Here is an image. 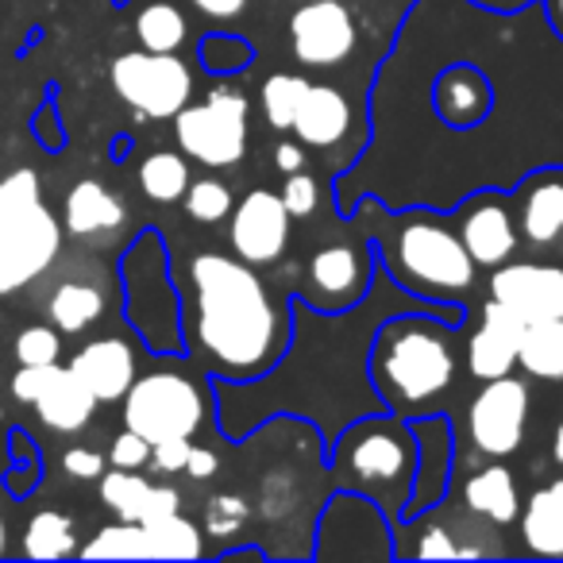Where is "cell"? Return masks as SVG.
Returning a JSON list of instances; mask_svg holds the SVG:
<instances>
[{
	"label": "cell",
	"instance_id": "1",
	"mask_svg": "<svg viewBox=\"0 0 563 563\" xmlns=\"http://www.w3.org/2000/svg\"><path fill=\"white\" fill-rule=\"evenodd\" d=\"M189 286L197 344L232 383L258 375L286 352L290 324L251 263L197 255L189 263Z\"/></svg>",
	"mask_w": 563,
	"mask_h": 563
},
{
	"label": "cell",
	"instance_id": "2",
	"mask_svg": "<svg viewBox=\"0 0 563 563\" xmlns=\"http://www.w3.org/2000/svg\"><path fill=\"white\" fill-rule=\"evenodd\" d=\"M371 378H375L386 409L421 413L455 378L452 340L424 313H398L375 336Z\"/></svg>",
	"mask_w": 563,
	"mask_h": 563
},
{
	"label": "cell",
	"instance_id": "3",
	"mask_svg": "<svg viewBox=\"0 0 563 563\" xmlns=\"http://www.w3.org/2000/svg\"><path fill=\"white\" fill-rule=\"evenodd\" d=\"M63 247V228L40 197V178L16 170L0 181V298L35 282Z\"/></svg>",
	"mask_w": 563,
	"mask_h": 563
},
{
	"label": "cell",
	"instance_id": "4",
	"mask_svg": "<svg viewBox=\"0 0 563 563\" xmlns=\"http://www.w3.org/2000/svg\"><path fill=\"white\" fill-rule=\"evenodd\" d=\"M417 467V444L394 421H360L344 432L336 452V471L360 494L401 514Z\"/></svg>",
	"mask_w": 563,
	"mask_h": 563
},
{
	"label": "cell",
	"instance_id": "5",
	"mask_svg": "<svg viewBox=\"0 0 563 563\" xmlns=\"http://www.w3.org/2000/svg\"><path fill=\"white\" fill-rule=\"evenodd\" d=\"M124 286H128V321L143 336V344L158 355L181 352V313L178 294L170 286V263H166L163 240L143 232L124 255Z\"/></svg>",
	"mask_w": 563,
	"mask_h": 563
},
{
	"label": "cell",
	"instance_id": "6",
	"mask_svg": "<svg viewBox=\"0 0 563 563\" xmlns=\"http://www.w3.org/2000/svg\"><path fill=\"white\" fill-rule=\"evenodd\" d=\"M394 271L401 274L406 290L429 298H460L475 282V258L448 224L429 217H413L398 228L394 240Z\"/></svg>",
	"mask_w": 563,
	"mask_h": 563
},
{
	"label": "cell",
	"instance_id": "7",
	"mask_svg": "<svg viewBox=\"0 0 563 563\" xmlns=\"http://www.w3.org/2000/svg\"><path fill=\"white\" fill-rule=\"evenodd\" d=\"M205 421V398L197 383L174 371L135 378L124 394V424L140 432L147 444H163L174 437H194Z\"/></svg>",
	"mask_w": 563,
	"mask_h": 563
},
{
	"label": "cell",
	"instance_id": "8",
	"mask_svg": "<svg viewBox=\"0 0 563 563\" xmlns=\"http://www.w3.org/2000/svg\"><path fill=\"white\" fill-rule=\"evenodd\" d=\"M174 135L201 166H235L247 155V97L240 89H212L205 104H186L174 117Z\"/></svg>",
	"mask_w": 563,
	"mask_h": 563
},
{
	"label": "cell",
	"instance_id": "9",
	"mask_svg": "<svg viewBox=\"0 0 563 563\" xmlns=\"http://www.w3.org/2000/svg\"><path fill=\"white\" fill-rule=\"evenodd\" d=\"M112 89L140 117H178L194 93V74L181 58L158 51H128L112 63Z\"/></svg>",
	"mask_w": 563,
	"mask_h": 563
},
{
	"label": "cell",
	"instance_id": "10",
	"mask_svg": "<svg viewBox=\"0 0 563 563\" xmlns=\"http://www.w3.org/2000/svg\"><path fill=\"white\" fill-rule=\"evenodd\" d=\"M529 424V386L514 375L490 378L467 409L471 440L483 455H514Z\"/></svg>",
	"mask_w": 563,
	"mask_h": 563
},
{
	"label": "cell",
	"instance_id": "11",
	"mask_svg": "<svg viewBox=\"0 0 563 563\" xmlns=\"http://www.w3.org/2000/svg\"><path fill=\"white\" fill-rule=\"evenodd\" d=\"M360 43L352 12L340 0H309L290 20L294 58L306 66H340Z\"/></svg>",
	"mask_w": 563,
	"mask_h": 563
},
{
	"label": "cell",
	"instance_id": "12",
	"mask_svg": "<svg viewBox=\"0 0 563 563\" xmlns=\"http://www.w3.org/2000/svg\"><path fill=\"white\" fill-rule=\"evenodd\" d=\"M290 243V212L282 205V194L251 189L232 209V247L243 263L266 266Z\"/></svg>",
	"mask_w": 563,
	"mask_h": 563
},
{
	"label": "cell",
	"instance_id": "13",
	"mask_svg": "<svg viewBox=\"0 0 563 563\" xmlns=\"http://www.w3.org/2000/svg\"><path fill=\"white\" fill-rule=\"evenodd\" d=\"M490 298L509 306L521 321L563 317V271L537 263L498 266L490 278Z\"/></svg>",
	"mask_w": 563,
	"mask_h": 563
},
{
	"label": "cell",
	"instance_id": "14",
	"mask_svg": "<svg viewBox=\"0 0 563 563\" xmlns=\"http://www.w3.org/2000/svg\"><path fill=\"white\" fill-rule=\"evenodd\" d=\"M413 444H417V467L409 483V498L401 517H421L448 494V475H452V424L444 417H421L413 421Z\"/></svg>",
	"mask_w": 563,
	"mask_h": 563
},
{
	"label": "cell",
	"instance_id": "15",
	"mask_svg": "<svg viewBox=\"0 0 563 563\" xmlns=\"http://www.w3.org/2000/svg\"><path fill=\"white\" fill-rule=\"evenodd\" d=\"M525 332V321L501 301H486L483 329L467 340V367L475 378H501L517 367V340Z\"/></svg>",
	"mask_w": 563,
	"mask_h": 563
},
{
	"label": "cell",
	"instance_id": "16",
	"mask_svg": "<svg viewBox=\"0 0 563 563\" xmlns=\"http://www.w3.org/2000/svg\"><path fill=\"white\" fill-rule=\"evenodd\" d=\"M460 240L467 255L475 258V266H501L517 247V224L498 197H478L463 212Z\"/></svg>",
	"mask_w": 563,
	"mask_h": 563
},
{
	"label": "cell",
	"instance_id": "17",
	"mask_svg": "<svg viewBox=\"0 0 563 563\" xmlns=\"http://www.w3.org/2000/svg\"><path fill=\"white\" fill-rule=\"evenodd\" d=\"M70 371L89 386L97 401H120L135 383V355L124 340H93L74 355Z\"/></svg>",
	"mask_w": 563,
	"mask_h": 563
},
{
	"label": "cell",
	"instance_id": "18",
	"mask_svg": "<svg viewBox=\"0 0 563 563\" xmlns=\"http://www.w3.org/2000/svg\"><path fill=\"white\" fill-rule=\"evenodd\" d=\"M437 112L452 128H475L490 112V81L475 66H452L437 81Z\"/></svg>",
	"mask_w": 563,
	"mask_h": 563
},
{
	"label": "cell",
	"instance_id": "19",
	"mask_svg": "<svg viewBox=\"0 0 563 563\" xmlns=\"http://www.w3.org/2000/svg\"><path fill=\"white\" fill-rule=\"evenodd\" d=\"M347 124H352L347 97L332 86H313L309 81V93L301 97V109L294 117V132L301 135V143H309V147H336L347 135Z\"/></svg>",
	"mask_w": 563,
	"mask_h": 563
},
{
	"label": "cell",
	"instance_id": "20",
	"mask_svg": "<svg viewBox=\"0 0 563 563\" xmlns=\"http://www.w3.org/2000/svg\"><path fill=\"white\" fill-rule=\"evenodd\" d=\"M32 406L40 409L43 424H51L55 432H78V429H86L89 417H93L97 398L70 367H55L51 383L43 386V394Z\"/></svg>",
	"mask_w": 563,
	"mask_h": 563
},
{
	"label": "cell",
	"instance_id": "21",
	"mask_svg": "<svg viewBox=\"0 0 563 563\" xmlns=\"http://www.w3.org/2000/svg\"><path fill=\"white\" fill-rule=\"evenodd\" d=\"M525 548L548 560H563V478L540 486L521 514Z\"/></svg>",
	"mask_w": 563,
	"mask_h": 563
},
{
	"label": "cell",
	"instance_id": "22",
	"mask_svg": "<svg viewBox=\"0 0 563 563\" xmlns=\"http://www.w3.org/2000/svg\"><path fill=\"white\" fill-rule=\"evenodd\" d=\"M463 501H467L471 514L486 517L494 525H509L521 514V494H517L514 471L498 467V463H490V467H483L478 475L467 478Z\"/></svg>",
	"mask_w": 563,
	"mask_h": 563
},
{
	"label": "cell",
	"instance_id": "23",
	"mask_svg": "<svg viewBox=\"0 0 563 563\" xmlns=\"http://www.w3.org/2000/svg\"><path fill=\"white\" fill-rule=\"evenodd\" d=\"M309 278H313V286L324 294V298L332 301H355L367 286V274H363V258L355 247H344V243H336V247H321L313 258H309Z\"/></svg>",
	"mask_w": 563,
	"mask_h": 563
},
{
	"label": "cell",
	"instance_id": "24",
	"mask_svg": "<svg viewBox=\"0 0 563 563\" xmlns=\"http://www.w3.org/2000/svg\"><path fill=\"white\" fill-rule=\"evenodd\" d=\"M517 363L529 378L560 383L563 378V317L548 321H525V332L517 340Z\"/></svg>",
	"mask_w": 563,
	"mask_h": 563
},
{
	"label": "cell",
	"instance_id": "25",
	"mask_svg": "<svg viewBox=\"0 0 563 563\" xmlns=\"http://www.w3.org/2000/svg\"><path fill=\"white\" fill-rule=\"evenodd\" d=\"M521 232L529 243H555L563 235V178L548 174V178L532 181L521 197Z\"/></svg>",
	"mask_w": 563,
	"mask_h": 563
},
{
	"label": "cell",
	"instance_id": "26",
	"mask_svg": "<svg viewBox=\"0 0 563 563\" xmlns=\"http://www.w3.org/2000/svg\"><path fill=\"white\" fill-rule=\"evenodd\" d=\"M124 224V205L101 186V181H78L66 197V228L74 235L112 232Z\"/></svg>",
	"mask_w": 563,
	"mask_h": 563
},
{
	"label": "cell",
	"instance_id": "27",
	"mask_svg": "<svg viewBox=\"0 0 563 563\" xmlns=\"http://www.w3.org/2000/svg\"><path fill=\"white\" fill-rule=\"evenodd\" d=\"M86 560H163L158 555L155 532L143 521H120L101 529L86 548H81Z\"/></svg>",
	"mask_w": 563,
	"mask_h": 563
},
{
	"label": "cell",
	"instance_id": "28",
	"mask_svg": "<svg viewBox=\"0 0 563 563\" xmlns=\"http://www.w3.org/2000/svg\"><path fill=\"white\" fill-rule=\"evenodd\" d=\"M140 186L151 201L158 205H170V201H181L189 189V166L181 155L174 151H155V155L143 158L140 166Z\"/></svg>",
	"mask_w": 563,
	"mask_h": 563
},
{
	"label": "cell",
	"instance_id": "29",
	"mask_svg": "<svg viewBox=\"0 0 563 563\" xmlns=\"http://www.w3.org/2000/svg\"><path fill=\"white\" fill-rule=\"evenodd\" d=\"M186 16H181L174 4H147V9L135 16V35H140L143 51H158V55H174V51L186 43Z\"/></svg>",
	"mask_w": 563,
	"mask_h": 563
},
{
	"label": "cell",
	"instance_id": "30",
	"mask_svg": "<svg viewBox=\"0 0 563 563\" xmlns=\"http://www.w3.org/2000/svg\"><path fill=\"white\" fill-rule=\"evenodd\" d=\"M104 298L93 286H81V282H66L58 286L55 298H51V321L63 332H86L89 324L101 317Z\"/></svg>",
	"mask_w": 563,
	"mask_h": 563
},
{
	"label": "cell",
	"instance_id": "31",
	"mask_svg": "<svg viewBox=\"0 0 563 563\" xmlns=\"http://www.w3.org/2000/svg\"><path fill=\"white\" fill-rule=\"evenodd\" d=\"M24 552L32 555V560H58V555H70L74 552V521L66 514H55V509L35 514L24 532Z\"/></svg>",
	"mask_w": 563,
	"mask_h": 563
},
{
	"label": "cell",
	"instance_id": "32",
	"mask_svg": "<svg viewBox=\"0 0 563 563\" xmlns=\"http://www.w3.org/2000/svg\"><path fill=\"white\" fill-rule=\"evenodd\" d=\"M147 494H151V483L143 475H135V471L117 467L101 478V501L120 517V521H140Z\"/></svg>",
	"mask_w": 563,
	"mask_h": 563
},
{
	"label": "cell",
	"instance_id": "33",
	"mask_svg": "<svg viewBox=\"0 0 563 563\" xmlns=\"http://www.w3.org/2000/svg\"><path fill=\"white\" fill-rule=\"evenodd\" d=\"M309 93V81L301 74H274L263 86V112L278 132L294 128V117L301 109V97Z\"/></svg>",
	"mask_w": 563,
	"mask_h": 563
},
{
	"label": "cell",
	"instance_id": "34",
	"mask_svg": "<svg viewBox=\"0 0 563 563\" xmlns=\"http://www.w3.org/2000/svg\"><path fill=\"white\" fill-rule=\"evenodd\" d=\"M147 529L155 532L158 555H163V560H197V555L205 552V540H201V532H197V525L186 521L181 514L151 521Z\"/></svg>",
	"mask_w": 563,
	"mask_h": 563
},
{
	"label": "cell",
	"instance_id": "35",
	"mask_svg": "<svg viewBox=\"0 0 563 563\" xmlns=\"http://www.w3.org/2000/svg\"><path fill=\"white\" fill-rule=\"evenodd\" d=\"M186 212L201 224H217L232 212V189L217 178H201V181H189L186 189Z\"/></svg>",
	"mask_w": 563,
	"mask_h": 563
},
{
	"label": "cell",
	"instance_id": "36",
	"mask_svg": "<svg viewBox=\"0 0 563 563\" xmlns=\"http://www.w3.org/2000/svg\"><path fill=\"white\" fill-rule=\"evenodd\" d=\"M201 63L209 74H240L243 66L251 63V47L240 40V35H205L201 43Z\"/></svg>",
	"mask_w": 563,
	"mask_h": 563
},
{
	"label": "cell",
	"instance_id": "37",
	"mask_svg": "<svg viewBox=\"0 0 563 563\" xmlns=\"http://www.w3.org/2000/svg\"><path fill=\"white\" fill-rule=\"evenodd\" d=\"M247 501L240 498V494H217V498L209 501V509H205V529L212 532V537H235V532L247 525Z\"/></svg>",
	"mask_w": 563,
	"mask_h": 563
},
{
	"label": "cell",
	"instance_id": "38",
	"mask_svg": "<svg viewBox=\"0 0 563 563\" xmlns=\"http://www.w3.org/2000/svg\"><path fill=\"white\" fill-rule=\"evenodd\" d=\"M58 332L55 329H43V324H35V329H24L16 340V360L20 367H47V363H58Z\"/></svg>",
	"mask_w": 563,
	"mask_h": 563
},
{
	"label": "cell",
	"instance_id": "39",
	"mask_svg": "<svg viewBox=\"0 0 563 563\" xmlns=\"http://www.w3.org/2000/svg\"><path fill=\"white\" fill-rule=\"evenodd\" d=\"M317 201H321V189H317V181L309 178V174H301V170L286 174V186H282V205H286V212H290V217H309V212L317 209Z\"/></svg>",
	"mask_w": 563,
	"mask_h": 563
},
{
	"label": "cell",
	"instance_id": "40",
	"mask_svg": "<svg viewBox=\"0 0 563 563\" xmlns=\"http://www.w3.org/2000/svg\"><path fill=\"white\" fill-rule=\"evenodd\" d=\"M151 460V444L140 437V432L124 429L117 440H112V467H124V471H140L143 463Z\"/></svg>",
	"mask_w": 563,
	"mask_h": 563
},
{
	"label": "cell",
	"instance_id": "41",
	"mask_svg": "<svg viewBox=\"0 0 563 563\" xmlns=\"http://www.w3.org/2000/svg\"><path fill=\"white\" fill-rule=\"evenodd\" d=\"M189 448H194L189 437H174V440H163V444H151V463H155V471H163V475L186 471Z\"/></svg>",
	"mask_w": 563,
	"mask_h": 563
},
{
	"label": "cell",
	"instance_id": "42",
	"mask_svg": "<svg viewBox=\"0 0 563 563\" xmlns=\"http://www.w3.org/2000/svg\"><path fill=\"white\" fill-rule=\"evenodd\" d=\"M174 514H181V494L174 490V486H151L140 521L151 525V521H163V517H174Z\"/></svg>",
	"mask_w": 563,
	"mask_h": 563
},
{
	"label": "cell",
	"instance_id": "43",
	"mask_svg": "<svg viewBox=\"0 0 563 563\" xmlns=\"http://www.w3.org/2000/svg\"><path fill=\"white\" fill-rule=\"evenodd\" d=\"M51 375H55V363H47V367H20L16 378H12V394L20 401H35L43 394V386L51 383Z\"/></svg>",
	"mask_w": 563,
	"mask_h": 563
},
{
	"label": "cell",
	"instance_id": "44",
	"mask_svg": "<svg viewBox=\"0 0 563 563\" xmlns=\"http://www.w3.org/2000/svg\"><path fill=\"white\" fill-rule=\"evenodd\" d=\"M63 467L70 471L74 478H101L104 475L101 452H89V448H70V452L63 455Z\"/></svg>",
	"mask_w": 563,
	"mask_h": 563
},
{
	"label": "cell",
	"instance_id": "45",
	"mask_svg": "<svg viewBox=\"0 0 563 563\" xmlns=\"http://www.w3.org/2000/svg\"><path fill=\"white\" fill-rule=\"evenodd\" d=\"M417 555H424V560H460V555H471V548H455L448 532L432 529L429 537L421 540V548H417Z\"/></svg>",
	"mask_w": 563,
	"mask_h": 563
},
{
	"label": "cell",
	"instance_id": "46",
	"mask_svg": "<svg viewBox=\"0 0 563 563\" xmlns=\"http://www.w3.org/2000/svg\"><path fill=\"white\" fill-rule=\"evenodd\" d=\"M220 467L217 452L212 448H189V460H186V475L197 478V483H205V478H212Z\"/></svg>",
	"mask_w": 563,
	"mask_h": 563
},
{
	"label": "cell",
	"instance_id": "47",
	"mask_svg": "<svg viewBox=\"0 0 563 563\" xmlns=\"http://www.w3.org/2000/svg\"><path fill=\"white\" fill-rule=\"evenodd\" d=\"M194 4L205 12V16H217V20H232L247 9V0H194Z\"/></svg>",
	"mask_w": 563,
	"mask_h": 563
},
{
	"label": "cell",
	"instance_id": "48",
	"mask_svg": "<svg viewBox=\"0 0 563 563\" xmlns=\"http://www.w3.org/2000/svg\"><path fill=\"white\" fill-rule=\"evenodd\" d=\"M274 166H278L282 174H294L306 166V151L298 147V143H278V151H274Z\"/></svg>",
	"mask_w": 563,
	"mask_h": 563
},
{
	"label": "cell",
	"instance_id": "49",
	"mask_svg": "<svg viewBox=\"0 0 563 563\" xmlns=\"http://www.w3.org/2000/svg\"><path fill=\"white\" fill-rule=\"evenodd\" d=\"M552 460L563 467V417H560V424H555V437H552Z\"/></svg>",
	"mask_w": 563,
	"mask_h": 563
},
{
	"label": "cell",
	"instance_id": "50",
	"mask_svg": "<svg viewBox=\"0 0 563 563\" xmlns=\"http://www.w3.org/2000/svg\"><path fill=\"white\" fill-rule=\"evenodd\" d=\"M552 16H555V27L563 32V0H555V4H552Z\"/></svg>",
	"mask_w": 563,
	"mask_h": 563
},
{
	"label": "cell",
	"instance_id": "51",
	"mask_svg": "<svg viewBox=\"0 0 563 563\" xmlns=\"http://www.w3.org/2000/svg\"><path fill=\"white\" fill-rule=\"evenodd\" d=\"M0 555H4V521H0Z\"/></svg>",
	"mask_w": 563,
	"mask_h": 563
},
{
	"label": "cell",
	"instance_id": "52",
	"mask_svg": "<svg viewBox=\"0 0 563 563\" xmlns=\"http://www.w3.org/2000/svg\"><path fill=\"white\" fill-rule=\"evenodd\" d=\"M486 4H509V0H486Z\"/></svg>",
	"mask_w": 563,
	"mask_h": 563
}]
</instances>
